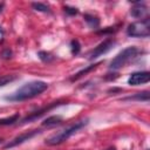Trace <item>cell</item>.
Segmentation results:
<instances>
[{"mask_svg": "<svg viewBox=\"0 0 150 150\" xmlns=\"http://www.w3.org/2000/svg\"><path fill=\"white\" fill-rule=\"evenodd\" d=\"M47 88H48V84L43 81H30L21 86L13 94L5 96L4 98L9 102H22L42 94Z\"/></svg>", "mask_w": 150, "mask_h": 150, "instance_id": "6da1fadb", "label": "cell"}, {"mask_svg": "<svg viewBox=\"0 0 150 150\" xmlns=\"http://www.w3.org/2000/svg\"><path fill=\"white\" fill-rule=\"evenodd\" d=\"M88 121H80V122H76L64 129H62L60 132L57 134H54L52 135L50 137H48L46 139V143L49 144V145H57V144H61L63 143L64 141H67L70 136H73L75 132H77L81 128H83L84 125H87Z\"/></svg>", "mask_w": 150, "mask_h": 150, "instance_id": "7a4b0ae2", "label": "cell"}, {"mask_svg": "<svg viewBox=\"0 0 150 150\" xmlns=\"http://www.w3.org/2000/svg\"><path fill=\"white\" fill-rule=\"evenodd\" d=\"M141 53H142V52H141L137 47H134V46L127 47L125 49H123L122 52H120V53L112 59V61L110 62L109 68L112 69V70H117V69L124 67L128 62H130V61H132L134 59H136L137 55L141 54Z\"/></svg>", "mask_w": 150, "mask_h": 150, "instance_id": "3957f363", "label": "cell"}, {"mask_svg": "<svg viewBox=\"0 0 150 150\" xmlns=\"http://www.w3.org/2000/svg\"><path fill=\"white\" fill-rule=\"evenodd\" d=\"M127 34L131 38H148L150 35V20L144 19L130 23L127 28Z\"/></svg>", "mask_w": 150, "mask_h": 150, "instance_id": "277c9868", "label": "cell"}, {"mask_svg": "<svg viewBox=\"0 0 150 150\" xmlns=\"http://www.w3.org/2000/svg\"><path fill=\"white\" fill-rule=\"evenodd\" d=\"M114 45H115V41H114L112 39H107V40H104V41L101 42L97 47H95V48L93 49V52H91L90 55H89V59H90V60H94V59H96V57H98V56H101V55L108 53V52L112 48Z\"/></svg>", "mask_w": 150, "mask_h": 150, "instance_id": "5b68a950", "label": "cell"}, {"mask_svg": "<svg viewBox=\"0 0 150 150\" xmlns=\"http://www.w3.org/2000/svg\"><path fill=\"white\" fill-rule=\"evenodd\" d=\"M39 132H40V130H32V131L21 134V135H19V136H16L15 138H13L11 142H8V143L4 146V149H11V148H14V146H16V145H19V144H22L23 142H26V141L33 138V137H34L35 135H38Z\"/></svg>", "mask_w": 150, "mask_h": 150, "instance_id": "8992f818", "label": "cell"}, {"mask_svg": "<svg viewBox=\"0 0 150 150\" xmlns=\"http://www.w3.org/2000/svg\"><path fill=\"white\" fill-rule=\"evenodd\" d=\"M150 80V73L149 71H136L130 75L128 79V83L130 86H139L148 83Z\"/></svg>", "mask_w": 150, "mask_h": 150, "instance_id": "52a82bcc", "label": "cell"}, {"mask_svg": "<svg viewBox=\"0 0 150 150\" xmlns=\"http://www.w3.org/2000/svg\"><path fill=\"white\" fill-rule=\"evenodd\" d=\"M60 104H62V103H61V102H53V103L49 104V105H46V107H43V108H41V109L34 111V112H30L28 116H26V117L21 121V124H25V123H28V122H30V121H34V120L39 118V117L42 116L45 112L52 110L53 108H55V107H57V105H60Z\"/></svg>", "mask_w": 150, "mask_h": 150, "instance_id": "ba28073f", "label": "cell"}, {"mask_svg": "<svg viewBox=\"0 0 150 150\" xmlns=\"http://www.w3.org/2000/svg\"><path fill=\"white\" fill-rule=\"evenodd\" d=\"M146 12H148V9H146V7L144 6L143 2H137L130 11V13L134 18H142L146 14Z\"/></svg>", "mask_w": 150, "mask_h": 150, "instance_id": "9c48e42d", "label": "cell"}, {"mask_svg": "<svg viewBox=\"0 0 150 150\" xmlns=\"http://www.w3.org/2000/svg\"><path fill=\"white\" fill-rule=\"evenodd\" d=\"M98 64H101V62H97V63H94V64H90V66H88L87 68H83V69H81L80 71H77L73 77H71V81H75V80H77V79H80L81 76H83V75H86L87 73H89V71H91V70H94V69H96L97 68V66Z\"/></svg>", "mask_w": 150, "mask_h": 150, "instance_id": "30bf717a", "label": "cell"}, {"mask_svg": "<svg viewBox=\"0 0 150 150\" xmlns=\"http://www.w3.org/2000/svg\"><path fill=\"white\" fill-rule=\"evenodd\" d=\"M62 122V117L59 116V115H53V116H49L48 118H46L42 124L43 125H47V127H52V125H56V124H60Z\"/></svg>", "mask_w": 150, "mask_h": 150, "instance_id": "8fae6325", "label": "cell"}, {"mask_svg": "<svg viewBox=\"0 0 150 150\" xmlns=\"http://www.w3.org/2000/svg\"><path fill=\"white\" fill-rule=\"evenodd\" d=\"M19 117L20 115L16 112L9 117H5V118H0V125H11V124H14L19 121Z\"/></svg>", "mask_w": 150, "mask_h": 150, "instance_id": "7c38bea8", "label": "cell"}, {"mask_svg": "<svg viewBox=\"0 0 150 150\" xmlns=\"http://www.w3.org/2000/svg\"><path fill=\"white\" fill-rule=\"evenodd\" d=\"M84 20H86V22L89 25L90 28H96V27H98V25H100V20H98L96 16L91 15V14H86V15H84Z\"/></svg>", "mask_w": 150, "mask_h": 150, "instance_id": "4fadbf2b", "label": "cell"}, {"mask_svg": "<svg viewBox=\"0 0 150 150\" xmlns=\"http://www.w3.org/2000/svg\"><path fill=\"white\" fill-rule=\"evenodd\" d=\"M125 101H130V100H137V101H149V93L148 91H143V93H137L136 95L134 96H130V97H125L124 98Z\"/></svg>", "mask_w": 150, "mask_h": 150, "instance_id": "5bb4252c", "label": "cell"}, {"mask_svg": "<svg viewBox=\"0 0 150 150\" xmlns=\"http://www.w3.org/2000/svg\"><path fill=\"white\" fill-rule=\"evenodd\" d=\"M80 49H81V45L77 40H71L70 41V50H71V54L73 55H77L80 53Z\"/></svg>", "mask_w": 150, "mask_h": 150, "instance_id": "9a60e30c", "label": "cell"}, {"mask_svg": "<svg viewBox=\"0 0 150 150\" xmlns=\"http://www.w3.org/2000/svg\"><path fill=\"white\" fill-rule=\"evenodd\" d=\"M32 7L35 9V11H38V12H49V7L47 6V5H45V4H41V2H33L32 4Z\"/></svg>", "mask_w": 150, "mask_h": 150, "instance_id": "2e32d148", "label": "cell"}, {"mask_svg": "<svg viewBox=\"0 0 150 150\" xmlns=\"http://www.w3.org/2000/svg\"><path fill=\"white\" fill-rule=\"evenodd\" d=\"M14 80H15V76L14 75H4V76H0V87H4L6 84L11 83Z\"/></svg>", "mask_w": 150, "mask_h": 150, "instance_id": "e0dca14e", "label": "cell"}, {"mask_svg": "<svg viewBox=\"0 0 150 150\" xmlns=\"http://www.w3.org/2000/svg\"><path fill=\"white\" fill-rule=\"evenodd\" d=\"M38 56H39L43 62H49V61H52V60L54 59L53 55H52L50 53H48V52H43V50L39 52V53H38Z\"/></svg>", "mask_w": 150, "mask_h": 150, "instance_id": "ac0fdd59", "label": "cell"}, {"mask_svg": "<svg viewBox=\"0 0 150 150\" xmlns=\"http://www.w3.org/2000/svg\"><path fill=\"white\" fill-rule=\"evenodd\" d=\"M64 12H66L67 14H69V15H76V14L79 13L77 8H75V7H69V6H66V7H64Z\"/></svg>", "mask_w": 150, "mask_h": 150, "instance_id": "d6986e66", "label": "cell"}, {"mask_svg": "<svg viewBox=\"0 0 150 150\" xmlns=\"http://www.w3.org/2000/svg\"><path fill=\"white\" fill-rule=\"evenodd\" d=\"M11 54H12V52H11L9 49H7V50H5V52L2 53V56H4L5 59H8V57H11Z\"/></svg>", "mask_w": 150, "mask_h": 150, "instance_id": "ffe728a7", "label": "cell"}, {"mask_svg": "<svg viewBox=\"0 0 150 150\" xmlns=\"http://www.w3.org/2000/svg\"><path fill=\"white\" fill-rule=\"evenodd\" d=\"M4 6H5V4H4V2H0V13H1V11H2Z\"/></svg>", "mask_w": 150, "mask_h": 150, "instance_id": "44dd1931", "label": "cell"}, {"mask_svg": "<svg viewBox=\"0 0 150 150\" xmlns=\"http://www.w3.org/2000/svg\"><path fill=\"white\" fill-rule=\"evenodd\" d=\"M107 150H116L114 146H111V148H109V149H107Z\"/></svg>", "mask_w": 150, "mask_h": 150, "instance_id": "7402d4cb", "label": "cell"}, {"mask_svg": "<svg viewBox=\"0 0 150 150\" xmlns=\"http://www.w3.org/2000/svg\"><path fill=\"white\" fill-rule=\"evenodd\" d=\"M0 33H2V30H1V27H0Z\"/></svg>", "mask_w": 150, "mask_h": 150, "instance_id": "603a6c76", "label": "cell"}, {"mask_svg": "<svg viewBox=\"0 0 150 150\" xmlns=\"http://www.w3.org/2000/svg\"><path fill=\"white\" fill-rule=\"evenodd\" d=\"M0 143H1V139H0Z\"/></svg>", "mask_w": 150, "mask_h": 150, "instance_id": "cb8c5ba5", "label": "cell"}]
</instances>
